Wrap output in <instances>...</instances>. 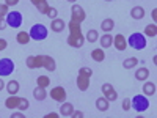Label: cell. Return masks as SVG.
Returning a JSON list of instances; mask_svg holds the SVG:
<instances>
[{
	"instance_id": "6da1fadb",
	"label": "cell",
	"mask_w": 157,
	"mask_h": 118,
	"mask_svg": "<svg viewBox=\"0 0 157 118\" xmlns=\"http://www.w3.org/2000/svg\"><path fill=\"white\" fill-rule=\"evenodd\" d=\"M68 27H69V32H71V33H69V38H68V44H69L71 47H75V49L82 47L83 43H85V36L82 35L80 24L71 21V22L68 24Z\"/></svg>"
},
{
	"instance_id": "7a4b0ae2",
	"label": "cell",
	"mask_w": 157,
	"mask_h": 118,
	"mask_svg": "<svg viewBox=\"0 0 157 118\" xmlns=\"http://www.w3.org/2000/svg\"><path fill=\"white\" fill-rule=\"evenodd\" d=\"M127 46H130V47L135 49V50L145 49L146 47V38H145V35L140 33V32L132 33V35L129 36V39H127Z\"/></svg>"
},
{
	"instance_id": "3957f363",
	"label": "cell",
	"mask_w": 157,
	"mask_h": 118,
	"mask_svg": "<svg viewBox=\"0 0 157 118\" xmlns=\"http://www.w3.org/2000/svg\"><path fill=\"white\" fill-rule=\"evenodd\" d=\"M130 107L135 112L141 113L149 109V101L145 95H137V96H134V99H130Z\"/></svg>"
},
{
	"instance_id": "277c9868",
	"label": "cell",
	"mask_w": 157,
	"mask_h": 118,
	"mask_svg": "<svg viewBox=\"0 0 157 118\" xmlns=\"http://www.w3.org/2000/svg\"><path fill=\"white\" fill-rule=\"evenodd\" d=\"M29 35H30L32 39H35V41H43V39L47 38V29L44 27L43 24H36V25L32 27Z\"/></svg>"
},
{
	"instance_id": "5b68a950",
	"label": "cell",
	"mask_w": 157,
	"mask_h": 118,
	"mask_svg": "<svg viewBox=\"0 0 157 118\" xmlns=\"http://www.w3.org/2000/svg\"><path fill=\"white\" fill-rule=\"evenodd\" d=\"M14 61L11 58H0V77H5L10 76L14 71Z\"/></svg>"
},
{
	"instance_id": "8992f818",
	"label": "cell",
	"mask_w": 157,
	"mask_h": 118,
	"mask_svg": "<svg viewBox=\"0 0 157 118\" xmlns=\"http://www.w3.org/2000/svg\"><path fill=\"white\" fill-rule=\"evenodd\" d=\"M5 21H6V25H10L13 29H17L22 25V14L19 11H10Z\"/></svg>"
},
{
	"instance_id": "52a82bcc",
	"label": "cell",
	"mask_w": 157,
	"mask_h": 118,
	"mask_svg": "<svg viewBox=\"0 0 157 118\" xmlns=\"http://www.w3.org/2000/svg\"><path fill=\"white\" fill-rule=\"evenodd\" d=\"M85 18H86V14H85L83 8H82L80 5L74 3V5H72V8H71V21L82 24V22L85 21Z\"/></svg>"
},
{
	"instance_id": "ba28073f",
	"label": "cell",
	"mask_w": 157,
	"mask_h": 118,
	"mask_svg": "<svg viewBox=\"0 0 157 118\" xmlns=\"http://www.w3.org/2000/svg\"><path fill=\"white\" fill-rule=\"evenodd\" d=\"M50 98L54 101H58V102H64L66 101V90L63 87H55L50 90Z\"/></svg>"
},
{
	"instance_id": "9c48e42d",
	"label": "cell",
	"mask_w": 157,
	"mask_h": 118,
	"mask_svg": "<svg viewBox=\"0 0 157 118\" xmlns=\"http://www.w3.org/2000/svg\"><path fill=\"white\" fill-rule=\"evenodd\" d=\"M101 88H102L104 98H107L109 101H116V98H118V93H116V90L113 88V85H112V84H104Z\"/></svg>"
},
{
	"instance_id": "30bf717a",
	"label": "cell",
	"mask_w": 157,
	"mask_h": 118,
	"mask_svg": "<svg viewBox=\"0 0 157 118\" xmlns=\"http://www.w3.org/2000/svg\"><path fill=\"white\" fill-rule=\"evenodd\" d=\"M113 46H115L116 50H126V47H127V39H126V36L116 35V36L113 38Z\"/></svg>"
},
{
	"instance_id": "8fae6325",
	"label": "cell",
	"mask_w": 157,
	"mask_h": 118,
	"mask_svg": "<svg viewBox=\"0 0 157 118\" xmlns=\"http://www.w3.org/2000/svg\"><path fill=\"white\" fill-rule=\"evenodd\" d=\"M64 29H66V24H64L63 19H52V24H50V30L52 32H55V33H60L63 32Z\"/></svg>"
},
{
	"instance_id": "7c38bea8",
	"label": "cell",
	"mask_w": 157,
	"mask_h": 118,
	"mask_svg": "<svg viewBox=\"0 0 157 118\" xmlns=\"http://www.w3.org/2000/svg\"><path fill=\"white\" fill-rule=\"evenodd\" d=\"M77 87H78V90H80V91H86L90 88V77L78 74L77 76Z\"/></svg>"
},
{
	"instance_id": "4fadbf2b",
	"label": "cell",
	"mask_w": 157,
	"mask_h": 118,
	"mask_svg": "<svg viewBox=\"0 0 157 118\" xmlns=\"http://www.w3.org/2000/svg\"><path fill=\"white\" fill-rule=\"evenodd\" d=\"M43 68H46L47 71H55V68H57V65H55V60L52 58V57H49V55H43Z\"/></svg>"
},
{
	"instance_id": "5bb4252c",
	"label": "cell",
	"mask_w": 157,
	"mask_h": 118,
	"mask_svg": "<svg viewBox=\"0 0 157 118\" xmlns=\"http://www.w3.org/2000/svg\"><path fill=\"white\" fill-rule=\"evenodd\" d=\"M19 101H21V98L19 96H16V95H10V98L5 101V106H6V109H17V106H19Z\"/></svg>"
},
{
	"instance_id": "9a60e30c",
	"label": "cell",
	"mask_w": 157,
	"mask_h": 118,
	"mask_svg": "<svg viewBox=\"0 0 157 118\" xmlns=\"http://www.w3.org/2000/svg\"><path fill=\"white\" fill-rule=\"evenodd\" d=\"M74 112V107L71 102H63L60 107V115L61 116H71V113Z\"/></svg>"
},
{
	"instance_id": "2e32d148",
	"label": "cell",
	"mask_w": 157,
	"mask_h": 118,
	"mask_svg": "<svg viewBox=\"0 0 157 118\" xmlns=\"http://www.w3.org/2000/svg\"><path fill=\"white\" fill-rule=\"evenodd\" d=\"M46 96H47L46 88H43V87H36V88L33 90V98H35L36 101H44Z\"/></svg>"
},
{
	"instance_id": "e0dca14e",
	"label": "cell",
	"mask_w": 157,
	"mask_h": 118,
	"mask_svg": "<svg viewBox=\"0 0 157 118\" xmlns=\"http://www.w3.org/2000/svg\"><path fill=\"white\" fill-rule=\"evenodd\" d=\"M109 106H110V101L107 98H99L96 101V109L101 110V112H107L109 110Z\"/></svg>"
},
{
	"instance_id": "ac0fdd59",
	"label": "cell",
	"mask_w": 157,
	"mask_h": 118,
	"mask_svg": "<svg viewBox=\"0 0 157 118\" xmlns=\"http://www.w3.org/2000/svg\"><path fill=\"white\" fill-rule=\"evenodd\" d=\"M130 16H132L134 19H137V21H140V19L145 18V10H143L141 6H134L132 10H130Z\"/></svg>"
},
{
	"instance_id": "d6986e66",
	"label": "cell",
	"mask_w": 157,
	"mask_h": 118,
	"mask_svg": "<svg viewBox=\"0 0 157 118\" xmlns=\"http://www.w3.org/2000/svg\"><path fill=\"white\" fill-rule=\"evenodd\" d=\"M91 58H93L94 61H98V63H101V61H104V58H105V52L101 50V49H93L91 50Z\"/></svg>"
},
{
	"instance_id": "ffe728a7",
	"label": "cell",
	"mask_w": 157,
	"mask_h": 118,
	"mask_svg": "<svg viewBox=\"0 0 157 118\" xmlns=\"http://www.w3.org/2000/svg\"><path fill=\"white\" fill-rule=\"evenodd\" d=\"M113 27H115V21L113 19H104L102 21V24H101V29L105 32V33H109V32H112L113 30Z\"/></svg>"
},
{
	"instance_id": "44dd1931",
	"label": "cell",
	"mask_w": 157,
	"mask_h": 118,
	"mask_svg": "<svg viewBox=\"0 0 157 118\" xmlns=\"http://www.w3.org/2000/svg\"><path fill=\"white\" fill-rule=\"evenodd\" d=\"M112 44H113V36H112V35L105 33V35L101 36V47L107 49V47H110Z\"/></svg>"
},
{
	"instance_id": "7402d4cb",
	"label": "cell",
	"mask_w": 157,
	"mask_h": 118,
	"mask_svg": "<svg viewBox=\"0 0 157 118\" xmlns=\"http://www.w3.org/2000/svg\"><path fill=\"white\" fill-rule=\"evenodd\" d=\"M143 93H145V96H154L155 95V85L152 82H146L143 85Z\"/></svg>"
},
{
	"instance_id": "603a6c76",
	"label": "cell",
	"mask_w": 157,
	"mask_h": 118,
	"mask_svg": "<svg viewBox=\"0 0 157 118\" xmlns=\"http://www.w3.org/2000/svg\"><path fill=\"white\" fill-rule=\"evenodd\" d=\"M5 87H6V90H8L10 95H16L17 91H19V82H17V81H11V82H8Z\"/></svg>"
},
{
	"instance_id": "cb8c5ba5",
	"label": "cell",
	"mask_w": 157,
	"mask_h": 118,
	"mask_svg": "<svg viewBox=\"0 0 157 118\" xmlns=\"http://www.w3.org/2000/svg\"><path fill=\"white\" fill-rule=\"evenodd\" d=\"M148 76H149L148 68H138L137 73H135V79H137V81H146Z\"/></svg>"
},
{
	"instance_id": "d4e9b609",
	"label": "cell",
	"mask_w": 157,
	"mask_h": 118,
	"mask_svg": "<svg viewBox=\"0 0 157 118\" xmlns=\"http://www.w3.org/2000/svg\"><path fill=\"white\" fill-rule=\"evenodd\" d=\"M137 63H138V58L130 57V58H126V60L123 61V66H124V69H132V68L137 66Z\"/></svg>"
},
{
	"instance_id": "484cf974",
	"label": "cell",
	"mask_w": 157,
	"mask_h": 118,
	"mask_svg": "<svg viewBox=\"0 0 157 118\" xmlns=\"http://www.w3.org/2000/svg\"><path fill=\"white\" fill-rule=\"evenodd\" d=\"M16 39H17L19 44H29V41H30L32 38H30V35L27 32H19L17 36H16Z\"/></svg>"
},
{
	"instance_id": "4316f807",
	"label": "cell",
	"mask_w": 157,
	"mask_h": 118,
	"mask_svg": "<svg viewBox=\"0 0 157 118\" xmlns=\"http://www.w3.org/2000/svg\"><path fill=\"white\" fill-rule=\"evenodd\" d=\"M155 35H157V25H155V24H149V25H146V29H145V36L155 38Z\"/></svg>"
},
{
	"instance_id": "83f0119b",
	"label": "cell",
	"mask_w": 157,
	"mask_h": 118,
	"mask_svg": "<svg viewBox=\"0 0 157 118\" xmlns=\"http://www.w3.org/2000/svg\"><path fill=\"white\" fill-rule=\"evenodd\" d=\"M36 84H38V87L47 88V87L50 85V79H49L47 76H38V79H36Z\"/></svg>"
},
{
	"instance_id": "f1b7e54d",
	"label": "cell",
	"mask_w": 157,
	"mask_h": 118,
	"mask_svg": "<svg viewBox=\"0 0 157 118\" xmlns=\"http://www.w3.org/2000/svg\"><path fill=\"white\" fill-rule=\"evenodd\" d=\"M36 8H38V13H43V14H46L47 10H49V3H47V0H39V2L36 3Z\"/></svg>"
},
{
	"instance_id": "f546056e",
	"label": "cell",
	"mask_w": 157,
	"mask_h": 118,
	"mask_svg": "<svg viewBox=\"0 0 157 118\" xmlns=\"http://www.w3.org/2000/svg\"><path fill=\"white\" fill-rule=\"evenodd\" d=\"M85 38L88 39V43H96L98 39H99V33L96 30H88V33H86Z\"/></svg>"
},
{
	"instance_id": "4dcf8cb0",
	"label": "cell",
	"mask_w": 157,
	"mask_h": 118,
	"mask_svg": "<svg viewBox=\"0 0 157 118\" xmlns=\"http://www.w3.org/2000/svg\"><path fill=\"white\" fill-rule=\"evenodd\" d=\"M29 106H30L29 99H27V98H21V101H19V106H17V109H19V110H27V109H29Z\"/></svg>"
},
{
	"instance_id": "1f68e13d",
	"label": "cell",
	"mask_w": 157,
	"mask_h": 118,
	"mask_svg": "<svg viewBox=\"0 0 157 118\" xmlns=\"http://www.w3.org/2000/svg\"><path fill=\"white\" fill-rule=\"evenodd\" d=\"M46 16H47V18H50V19H57V16H58V11H57V8H52V6H49V10H47V13H46Z\"/></svg>"
},
{
	"instance_id": "d6a6232c",
	"label": "cell",
	"mask_w": 157,
	"mask_h": 118,
	"mask_svg": "<svg viewBox=\"0 0 157 118\" xmlns=\"http://www.w3.org/2000/svg\"><path fill=\"white\" fill-rule=\"evenodd\" d=\"M78 74L86 76V77H91V76H93V69H91V68H88V66H83V68H80V69H78Z\"/></svg>"
},
{
	"instance_id": "836d02e7",
	"label": "cell",
	"mask_w": 157,
	"mask_h": 118,
	"mask_svg": "<svg viewBox=\"0 0 157 118\" xmlns=\"http://www.w3.org/2000/svg\"><path fill=\"white\" fill-rule=\"evenodd\" d=\"M25 65H27V68H30V69H35V68H36V63H35V55H30V57H27V61H25Z\"/></svg>"
},
{
	"instance_id": "e575fe53",
	"label": "cell",
	"mask_w": 157,
	"mask_h": 118,
	"mask_svg": "<svg viewBox=\"0 0 157 118\" xmlns=\"http://www.w3.org/2000/svg\"><path fill=\"white\" fill-rule=\"evenodd\" d=\"M10 13V10H8V5H5V3H0V18H5L6 14Z\"/></svg>"
},
{
	"instance_id": "d590c367",
	"label": "cell",
	"mask_w": 157,
	"mask_h": 118,
	"mask_svg": "<svg viewBox=\"0 0 157 118\" xmlns=\"http://www.w3.org/2000/svg\"><path fill=\"white\" fill-rule=\"evenodd\" d=\"M35 63H36V68H43V55H36Z\"/></svg>"
},
{
	"instance_id": "8d00e7d4",
	"label": "cell",
	"mask_w": 157,
	"mask_h": 118,
	"mask_svg": "<svg viewBox=\"0 0 157 118\" xmlns=\"http://www.w3.org/2000/svg\"><path fill=\"white\" fill-rule=\"evenodd\" d=\"M130 109V99L129 98H124V101H123V110H129Z\"/></svg>"
},
{
	"instance_id": "74e56055",
	"label": "cell",
	"mask_w": 157,
	"mask_h": 118,
	"mask_svg": "<svg viewBox=\"0 0 157 118\" xmlns=\"http://www.w3.org/2000/svg\"><path fill=\"white\" fill-rule=\"evenodd\" d=\"M6 47H8V43H6V39L0 38V52H2V50H5Z\"/></svg>"
},
{
	"instance_id": "f35d334b",
	"label": "cell",
	"mask_w": 157,
	"mask_h": 118,
	"mask_svg": "<svg viewBox=\"0 0 157 118\" xmlns=\"http://www.w3.org/2000/svg\"><path fill=\"white\" fill-rule=\"evenodd\" d=\"M71 116H72V118H83L85 115H83V112H80V110H75V112L71 113Z\"/></svg>"
},
{
	"instance_id": "ab89813d",
	"label": "cell",
	"mask_w": 157,
	"mask_h": 118,
	"mask_svg": "<svg viewBox=\"0 0 157 118\" xmlns=\"http://www.w3.org/2000/svg\"><path fill=\"white\" fill-rule=\"evenodd\" d=\"M17 3H19V0H5V5H8V6H14Z\"/></svg>"
},
{
	"instance_id": "60d3db41",
	"label": "cell",
	"mask_w": 157,
	"mask_h": 118,
	"mask_svg": "<svg viewBox=\"0 0 157 118\" xmlns=\"http://www.w3.org/2000/svg\"><path fill=\"white\" fill-rule=\"evenodd\" d=\"M6 29V21L3 18H0V30H5Z\"/></svg>"
},
{
	"instance_id": "b9f144b4",
	"label": "cell",
	"mask_w": 157,
	"mask_h": 118,
	"mask_svg": "<svg viewBox=\"0 0 157 118\" xmlns=\"http://www.w3.org/2000/svg\"><path fill=\"white\" fill-rule=\"evenodd\" d=\"M60 116V113H54V112H50V113H47L44 118H58Z\"/></svg>"
},
{
	"instance_id": "7bdbcfd3",
	"label": "cell",
	"mask_w": 157,
	"mask_h": 118,
	"mask_svg": "<svg viewBox=\"0 0 157 118\" xmlns=\"http://www.w3.org/2000/svg\"><path fill=\"white\" fill-rule=\"evenodd\" d=\"M24 116H25L24 113H13L11 115V118H24Z\"/></svg>"
},
{
	"instance_id": "ee69618b",
	"label": "cell",
	"mask_w": 157,
	"mask_h": 118,
	"mask_svg": "<svg viewBox=\"0 0 157 118\" xmlns=\"http://www.w3.org/2000/svg\"><path fill=\"white\" fill-rule=\"evenodd\" d=\"M3 88H5V82L2 81V77H0V91H2Z\"/></svg>"
},
{
	"instance_id": "f6af8a7d",
	"label": "cell",
	"mask_w": 157,
	"mask_h": 118,
	"mask_svg": "<svg viewBox=\"0 0 157 118\" xmlns=\"http://www.w3.org/2000/svg\"><path fill=\"white\" fill-rule=\"evenodd\" d=\"M152 19H154V21L157 19V10H155V8L152 10Z\"/></svg>"
},
{
	"instance_id": "bcb514c9",
	"label": "cell",
	"mask_w": 157,
	"mask_h": 118,
	"mask_svg": "<svg viewBox=\"0 0 157 118\" xmlns=\"http://www.w3.org/2000/svg\"><path fill=\"white\" fill-rule=\"evenodd\" d=\"M30 2H32V3H33V5H35V6H36V3H38V2H39V0H30Z\"/></svg>"
},
{
	"instance_id": "7dc6e473",
	"label": "cell",
	"mask_w": 157,
	"mask_h": 118,
	"mask_svg": "<svg viewBox=\"0 0 157 118\" xmlns=\"http://www.w3.org/2000/svg\"><path fill=\"white\" fill-rule=\"evenodd\" d=\"M68 2H71V3H75V2H77V0H68Z\"/></svg>"
},
{
	"instance_id": "c3c4849f",
	"label": "cell",
	"mask_w": 157,
	"mask_h": 118,
	"mask_svg": "<svg viewBox=\"0 0 157 118\" xmlns=\"http://www.w3.org/2000/svg\"><path fill=\"white\" fill-rule=\"evenodd\" d=\"M105 2H112V0H105Z\"/></svg>"
}]
</instances>
